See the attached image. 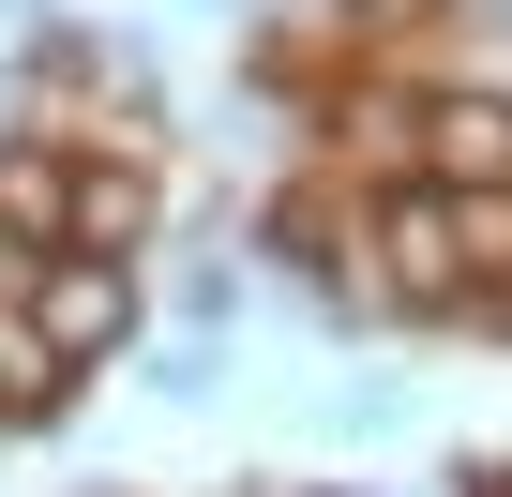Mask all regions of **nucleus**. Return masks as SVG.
Wrapping results in <instances>:
<instances>
[{"label":"nucleus","mask_w":512,"mask_h":497,"mask_svg":"<svg viewBox=\"0 0 512 497\" xmlns=\"http://www.w3.org/2000/svg\"><path fill=\"white\" fill-rule=\"evenodd\" d=\"M76 422V362L31 332V302H0V437H61Z\"/></svg>","instance_id":"423d86ee"},{"label":"nucleus","mask_w":512,"mask_h":497,"mask_svg":"<svg viewBox=\"0 0 512 497\" xmlns=\"http://www.w3.org/2000/svg\"><path fill=\"white\" fill-rule=\"evenodd\" d=\"M347 257L377 272V317H467V257H452V196L437 181H377L362 226H347Z\"/></svg>","instance_id":"f257e3e1"},{"label":"nucleus","mask_w":512,"mask_h":497,"mask_svg":"<svg viewBox=\"0 0 512 497\" xmlns=\"http://www.w3.org/2000/svg\"><path fill=\"white\" fill-rule=\"evenodd\" d=\"M0 241L16 257L76 241V136H0Z\"/></svg>","instance_id":"39448f33"},{"label":"nucleus","mask_w":512,"mask_h":497,"mask_svg":"<svg viewBox=\"0 0 512 497\" xmlns=\"http://www.w3.org/2000/svg\"><path fill=\"white\" fill-rule=\"evenodd\" d=\"M136 392H166V407H211V392H226V332H166V347H136Z\"/></svg>","instance_id":"0eeeda50"},{"label":"nucleus","mask_w":512,"mask_h":497,"mask_svg":"<svg viewBox=\"0 0 512 497\" xmlns=\"http://www.w3.org/2000/svg\"><path fill=\"white\" fill-rule=\"evenodd\" d=\"M31 332L91 377V362H121V347L151 332V272H121V257H46V272H31Z\"/></svg>","instance_id":"f03ea898"},{"label":"nucleus","mask_w":512,"mask_h":497,"mask_svg":"<svg viewBox=\"0 0 512 497\" xmlns=\"http://www.w3.org/2000/svg\"><path fill=\"white\" fill-rule=\"evenodd\" d=\"M151 241H166V181L136 166V151H76V241H61V257H151Z\"/></svg>","instance_id":"7ed1b4c3"},{"label":"nucleus","mask_w":512,"mask_h":497,"mask_svg":"<svg viewBox=\"0 0 512 497\" xmlns=\"http://www.w3.org/2000/svg\"><path fill=\"white\" fill-rule=\"evenodd\" d=\"M332 437H377V452H392V437H407V377H392V362L347 377V392H332Z\"/></svg>","instance_id":"1a4fd4ad"},{"label":"nucleus","mask_w":512,"mask_h":497,"mask_svg":"<svg viewBox=\"0 0 512 497\" xmlns=\"http://www.w3.org/2000/svg\"><path fill=\"white\" fill-rule=\"evenodd\" d=\"M422 181L437 196H497L512 181V91H422Z\"/></svg>","instance_id":"20e7f679"},{"label":"nucleus","mask_w":512,"mask_h":497,"mask_svg":"<svg viewBox=\"0 0 512 497\" xmlns=\"http://www.w3.org/2000/svg\"><path fill=\"white\" fill-rule=\"evenodd\" d=\"M497 317H512V302H497Z\"/></svg>","instance_id":"f8f14e48"},{"label":"nucleus","mask_w":512,"mask_h":497,"mask_svg":"<svg viewBox=\"0 0 512 497\" xmlns=\"http://www.w3.org/2000/svg\"><path fill=\"white\" fill-rule=\"evenodd\" d=\"M166 302H181V332H226V317H241V272H226V241H196V257L166 272Z\"/></svg>","instance_id":"6e6552de"},{"label":"nucleus","mask_w":512,"mask_h":497,"mask_svg":"<svg viewBox=\"0 0 512 497\" xmlns=\"http://www.w3.org/2000/svg\"><path fill=\"white\" fill-rule=\"evenodd\" d=\"M482 497H512V467H482Z\"/></svg>","instance_id":"9b49d317"},{"label":"nucleus","mask_w":512,"mask_h":497,"mask_svg":"<svg viewBox=\"0 0 512 497\" xmlns=\"http://www.w3.org/2000/svg\"><path fill=\"white\" fill-rule=\"evenodd\" d=\"M0 31H61V0H0Z\"/></svg>","instance_id":"9d476101"}]
</instances>
